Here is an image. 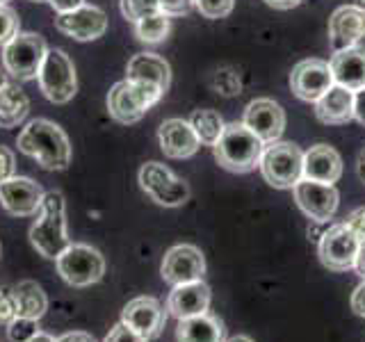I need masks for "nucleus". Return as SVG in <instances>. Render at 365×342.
<instances>
[{"label": "nucleus", "mask_w": 365, "mask_h": 342, "mask_svg": "<svg viewBox=\"0 0 365 342\" xmlns=\"http://www.w3.org/2000/svg\"><path fill=\"white\" fill-rule=\"evenodd\" d=\"M16 146L21 153L37 160L48 171H62L71 165V142L57 123L48 119H32L21 130Z\"/></svg>", "instance_id": "1"}, {"label": "nucleus", "mask_w": 365, "mask_h": 342, "mask_svg": "<svg viewBox=\"0 0 365 342\" xmlns=\"http://www.w3.org/2000/svg\"><path fill=\"white\" fill-rule=\"evenodd\" d=\"M37 219L30 226V244L43 258L57 260V256L71 244L66 233V201L64 194L51 190L43 194L41 208L34 214Z\"/></svg>", "instance_id": "2"}, {"label": "nucleus", "mask_w": 365, "mask_h": 342, "mask_svg": "<svg viewBox=\"0 0 365 342\" xmlns=\"http://www.w3.org/2000/svg\"><path fill=\"white\" fill-rule=\"evenodd\" d=\"M262 151H265V144L242 121L226 123L220 140L212 146L217 165L233 174H247V171L256 169L260 165Z\"/></svg>", "instance_id": "3"}, {"label": "nucleus", "mask_w": 365, "mask_h": 342, "mask_svg": "<svg viewBox=\"0 0 365 342\" xmlns=\"http://www.w3.org/2000/svg\"><path fill=\"white\" fill-rule=\"evenodd\" d=\"M258 167L272 187L292 190L304 178V151L292 142L265 144Z\"/></svg>", "instance_id": "4"}, {"label": "nucleus", "mask_w": 365, "mask_h": 342, "mask_svg": "<svg viewBox=\"0 0 365 342\" xmlns=\"http://www.w3.org/2000/svg\"><path fill=\"white\" fill-rule=\"evenodd\" d=\"M48 46L39 32H16L5 46H3V66L5 71L14 78L26 83L39 76V68Z\"/></svg>", "instance_id": "5"}, {"label": "nucleus", "mask_w": 365, "mask_h": 342, "mask_svg": "<svg viewBox=\"0 0 365 342\" xmlns=\"http://www.w3.org/2000/svg\"><path fill=\"white\" fill-rule=\"evenodd\" d=\"M165 94L155 87H148L135 80H121L108 94V112L114 121L123 125L137 123Z\"/></svg>", "instance_id": "6"}, {"label": "nucleus", "mask_w": 365, "mask_h": 342, "mask_svg": "<svg viewBox=\"0 0 365 342\" xmlns=\"http://www.w3.org/2000/svg\"><path fill=\"white\" fill-rule=\"evenodd\" d=\"M57 274L73 288H89L106 274V258L91 244L71 242L55 260Z\"/></svg>", "instance_id": "7"}, {"label": "nucleus", "mask_w": 365, "mask_h": 342, "mask_svg": "<svg viewBox=\"0 0 365 342\" xmlns=\"http://www.w3.org/2000/svg\"><path fill=\"white\" fill-rule=\"evenodd\" d=\"M37 83L41 94L55 105H64V103L71 100L78 91V76L71 57L62 48H48L41 62Z\"/></svg>", "instance_id": "8"}, {"label": "nucleus", "mask_w": 365, "mask_h": 342, "mask_svg": "<svg viewBox=\"0 0 365 342\" xmlns=\"http://www.w3.org/2000/svg\"><path fill=\"white\" fill-rule=\"evenodd\" d=\"M140 187L151 197L158 205L165 208H178L190 199V185L182 178H178L169 167L160 162H146L140 167Z\"/></svg>", "instance_id": "9"}, {"label": "nucleus", "mask_w": 365, "mask_h": 342, "mask_svg": "<svg viewBox=\"0 0 365 342\" xmlns=\"http://www.w3.org/2000/svg\"><path fill=\"white\" fill-rule=\"evenodd\" d=\"M361 239L351 233V228L342 222L329 226L317 242V254L322 265L331 271H347L354 269V262L359 256Z\"/></svg>", "instance_id": "10"}, {"label": "nucleus", "mask_w": 365, "mask_h": 342, "mask_svg": "<svg viewBox=\"0 0 365 342\" xmlns=\"http://www.w3.org/2000/svg\"><path fill=\"white\" fill-rule=\"evenodd\" d=\"M294 201L302 208V212L317 224H324L329 219H334V214L338 210L340 194L334 185L329 182H319L311 178H302L292 187Z\"/></svg>", "instance_id": "11"}, {"label": "nucleus", "mask_w": 365, "mask_h": 342, "mask_svg": "<svg viewBox=\"0 0 365 342\" xmlns=\"http://www.w3.org/2000/svg\"><path fill=\"white\" fill-rule=\"evenodd\" d=\"M203 274H205V258L201 254V249H197L194 244L171 247L163 258V265H160V276L171 288L180 283L201 281Z\"/></svg>", "instance_id": "12"}, {"label": "nucleus", "mask_w": 365, "mask_h": 342, "mask_svg": "<svg viewBox=\"0 0 365 342\" xmlns=\"http://www.w3.org/2000/svg\"><path fill=\"white\" fill-rule=\"evenodd\" d=\"M43 190L28 176H11L0 182V205L11 217H34L41 208Z\"/></svg>", "instance_id": "13"}, {"label": "nucleus", "mask_w": 365, "mask_h": 342, "mask_svg": "<svg viewBox=\"0 0 365 342\" xmlns=\"http://www.w3.org/2000/svg\"><path fill=\"white\" fill-rule=\"evenodd\" d=\"M336 85L331 66L324 60H302L290 73V89L297 98L315 103Z\"/></svg>", "instance_id": "14"}, {"label": "nucleus", "mask_w": 365, "mask_h": 342, "mask_svg": "<svg viewBox=\"0 0 365 342\" xmlns=\"http://www.w3.org/2000/svg\"><path fill=\"white\" fill-rule=\"evenodd\" d=\"M55 28L76 41H94L108 30V14L96 5H83L73 11L57 14Z\"/></svg>", "instance_id": "15"}, {"label": "nucleus", "mask_w": 365, "mask_h": 342, "mask_svg": "<svg viewBox=\"0 0 365 342\" xmlns=\"http://www.w3.org/2000/svg\"><path fill=\"white\" fill-rule=\"evenodd\" d=\"M121 322L137 331L142 338L153 340L163 333L167 324V311L155 296H135L121 311Z\"/></svg>", "instance_id": "16"}, {"label": "nucleus", "mask_w": 365, "mask_h": 342, "mask_svg": "<svg viewBox=\"0 0 365 342\" xmlns=\"http://www.w3.org/2000/svg\"><path fill=\"white\" fill-rule=\"evenodd\" d=\"M242 123L260 137L262 144H272L279 142L285 130V112L277 100L256 98L247 105Z\"/></svg>", "instance_id": "17"}, {"label": "nucleus", "mask_w": 365, "mask_h": 342, "mask_svg": "<svg viewBox=\"0 0 365 342\" xmlns=\"http://www.w3.org/2000/svg\"><path fill=\"white\" fill-rule=\"evenodd\" d=\"M365 37V7L342 5L329 19V43L331 48L345 51L351 46H359Z\"/></svg>", "instance_id": "18"}, {"label": "nucleus", "mask_w": 365, "mask_h": 342, "mask_svg": "<svg viewBox=\"0 0 365 342\" xmlns=\"http://www.w3.org/2000/svg\"><path fill=\"white\" fill-rule=\"evenodd\" d=\"M158 142L163 153L171 160H185L199 151V137L185 119H167L158 128Z\"/></svg>", "instance_id": "19"}, {"label": "nucleus", "mask_w": 365, "mask_h": 342, "mask_svg": "<svg viewBox=\"0 0 365 342\" xmlns=\"http://www.w3.org/2000/svg\"><path fill=\"white\" fill-rule=\"evenodd\" d=\"M210 296H212L210 288L203 283V279L201 281H192V283H180V285H174L171 292H169L167 311L176 319H185V317L208 313Z\"/></svg>", "instance_id": "20"}, {"label": "nucleus", "mask_w": 365, "mask_h": 342, "mask_svg": "<svg viewBox=\"0 0 365 342\" xmlns=\"http://www.w3.org/2000/svg\"><path fill=\"white\" fill-rule=\"evenodd\" d=\"M125 78L148 87H155L165 94L171 85V66L165 57H160L155 53H137L128 60Z\"/></svg>", "instance_id": "21"}, {"label": "nucleus", "mask_w": 365, "mask_h": 342, "mask_svg": "<svg viewBox=\"0 0 365 342\" xmlns=\"http://www.w3.org/2000/svg\"><path fill=\"white\" fill-rule=\"evenodd\" d=\"M331 73H334L336 85H342L351 91L365 87V48L363 46H351L345 51H336L331 57Z\"/></svg>", "instance_id": "22"}, {"label": "nucleus", "mask_w": 365, "mask_h": 342, "mask_svg": "<svg viewBox=\"0 0 365 342\" xmlns=\"http://www.w3.org/2000/svg\"><path fill=\"white\" fill-rule=\"evenodd\" d=\"M342 176V157L334 146L315 144L304 153V178L334 185Z\"/></svg>", "instance_id": "23"}, {"label": "nucleus", "mask_w": 365, "mask_h": 342, "mask_svg": "<svg viewBox=\"0 0 365 342\" xmlns=\"http://www.w3.org/2000/svg\"><path fill=\"white\" fill-rule=\"evenodd\" d=\"M315 117L327 125H342L354 119V91L334 85L322 98L315 100Z\"/></svg>", "instance_id": "24"}, {"label": "nucleus", "mask_w": 365, "mask_h": 342, "mask_svg": "<svg viewBox=\"0 0 365 342\" xmlns=\"http://www.w3.org/2000/svg\"><path fill=\"white\" fill-rule=\"evenodd\" d=\"M176 338L178 342H224V324L210 313L185 317L178 319Z\"/></svg>", "instance_id": "25"}, {"label": "nucleus", "mask_w": 365, "mask_h": 342, "mask_svg": "<svg viewBox=\"0 0 365 342\" xmlns=\"http://www.w3.org/2000/svg\"><path fill=\"white\" fill-rule=\"evenodd\" d=\"M30 114V98L19 85L7 83L0 89V128H16Z\"/></svg>", "instance_id": "26"}, {"label": "nucleus", "mask_w": 365, "mask_h": 342, "mask_svg": "<svg viewBox=\"0 0 365 342\" xmlns=\"http://www.w3.org/2000/svg\"><path fill=\"white\" fill-rule=\"evenodd\" d=\"M16 304H19V315L21 317H32L41 319L48 311V296H46L43 288L37 281H21L14 285Z\"/></svg>", "instance_id": "27"}, {"label": "nucleus", "mask_w": 365, "mask_h": 342, "mask_svg": "<svg viewBox=\"0 0 365 342\" xmlns=\"http://www.w3.org/2000/svg\"><path fill=\"white\" fill-rule=\"evenodd\" d=\"M190 123L194 133H197L199 142L205 146H215V142L220 140V135L226 125L224 119L220 117V112H215V110H194Z\"/></svg>", "instance_id": "28"}, {"label": "nucleus", "mask_w": 365, "mask_h": 342, "mask_svg": "<svg viewBox=\"0 0 365 342\" xmlns=\"http://www.w3.org/2000/svg\"><path fill=\"white\" fill-rule=\"evenodd\" d=\"M169 30H171L169 16L163 14V11H158V14H151V16H146V19L135 23L137 39L144 41V43H160V41H165Z\"/></svg>", "instance_id": "29"}, {"label": "nucleus", "mask_w": 365, "mask_h": 342, "mask_svg": "<svg viewBox=\"0 0 365 342\" xmlns=\"http://www.w3.org/2000/svg\"><path fill=\"white\" fill-rule=\"evenodd\" d=\"M121 5V14L125 21L137 23L151 14H158L160 7H158V0H119Z\"/></svg>", "instance_id": "30"}, {"label": "nucleus", "mask_w": 365, "mask_h": 342, "mask_svg": "<svg viewBox=\"0 0 365 342\" xmlns=\"http://www.w3.org/2000/svg\"><path fill=\"white\" fill-rule=\"evenodd\" d=\"M39 319L32 317H16L7 324V338L9 342H28L39 333Z\"/></svg>", "instance_id": "31"}, {"label": "nucleus", "mask_w": 365, "mask_h": 342, "mask_svg": "<svg viewBox=\"0 0 365 342\" xmlns=\"http://www.w3.org/2000/svg\"><path fill=\"white\" fill-rule=\"evenodd\" d=\"M212 87L224 96H235V94H240V89H242V85H240V76L233 71V68H220V71L212 76Z\"/></svg>", "instance_id": "32"}, {"label": "nucleus", "mask_w": 365, "mask_h": 342, "mask_svg": "<svg viewBox=\"0 0 365 342\" xmlns=\"http://www.w3.org/2000/svg\"><path fill=\"white\" fill-rule=\"evenodd\" d=\"M19 317V304H16V294H14V285H3L0 288V324H9L11 319Z\"/></svg>", "instance_id": "33"}, {"label": "nucleus", "mask_w": 365, "mask_h": 342, "mask_svg": "<svg viewBox=\"0 0 365 342\" xmlns=\"http://www.w3.org/2000/svg\"><path fill=\"white\" fill-rule=\"evenodd\" d=\"M205 19H226L233 11V0H194Z\"/></svg>", "instance_id": "34"}, {"label": "nucleus", "mask_w": 365, "mask_h": 342, "mask_svg": "<svg viewBox=\"0 0 365 342\" xmlns=\"http://www.w3.org/2000/svg\"><path fill=\"white\" fill-rule=\"evenodd\" d=\"M19 32V16L9 5H0V48Z\"/></svg>", "instance_id": "35"}, {"label": "nucleus", "mask_w": 365, "mask_h": 342, "mask_svg": "<svg viewBox=\"0 0 365 342\" xmlns=\"http://www.w3.org/2000/svg\"><path fill=\"white\" fill-rule=\"evenodd\" d=\"M158 7L167 16H187L197 3L194 0H158Z\"/></svg>", "instance_id": "36"}, {"label": "nucleus", "mask_w": 365, "mask_h": 342, "mask_svg": "<svg viewBox=\"0 0 365 342\" xmlns=\"http://www.w3.org/2000/svg\"><path fill=\"white\" fill-rule=\"evenodd\" d=\"M103 342H148L146 338H142L137 331H133L130 326H125L123 322H119L117 326H114L110 333L106 336V340Z\"/></svg>", "instance_id": "37"}, {"label": "nucleus", "mask_w": 365, "mask_h": 342, "mask_svg": "<svg viewBox=\"0 0 365 342\" xmlns=\"http://www.w3.org/2000/svg\"><path fill=\"white\" fill-rule=\"evenodd\" d=\"M16 176V157H14V151L7 146L0 144V182Z\"/></svg>", "instance_id": "38"}, {"label": "nucleus", "mask_w": 365, "mask_h": 342, "mask_svg": "<svg viewBox=\"0 0 365 342\" xmlns=\"http://www.w3.org/2000/svg\"><path fill=\"white\" fill-rule=\"evenodd\" d=\"M345 224L351 228V233L356 235L361 242H365V205H361V208L351 210L349 217L345 219Z\"/></svg>", "instance_id": "39"}, {"label": "nucleus", "mask_w": 365, "mask_h": 342, "mask_svg": "<svg viewBox=\"0 0 365 342\" xmlns=\"http://www.w3.org/2000/svg\"><path fill=\"white\" fill-rule=\"evenodd\" d=\"M351 311L356 313L359 317H365V279L351 294Z\"/></svg>", "instance_id": "40"}, {"label": "nucleus", "mask_w": 365, "mask_h": 342, "mask_svg": "<svg viewBox=\"0 0 365 342\" xmlns=\"http://www.w3.org/2000/svg\"><path fill=\"white\" fill-rule=\"evenodd\" d=\"M354 119L365 125V87L354 91Z\"/></svg>", "instance_id": "41"}, {"label": "nucleus", "mask_w": 365, "mask_h": 342, "mask_svg": "<svg viewBox=\"0 0 365 342\" xmlns=\"http://www.w3.org/2000/svg\"><path fill=\"white\" fill-rule=\"evenodd\" d=\"M48 3L57 14H64V11H73L78 7H83L85 0H48Z\"/></svg>", "instance_id": "42"}, {"label": "nucleus", "mask_w": 365, "mask_h": 342, "mask_svg": "<svg viewBox=\"0 0 365 342\" xmlns=\"http://www.w3.org/2000/svg\"><path fill=\"white\" fill-rule=\"evenodd\" d=\"M60 342H96V338L91 333H85V331H68V333L57 338Z\"/></svg>", "instance_id": "43"}, {"label": "nucleus", "mask_w": 365, "mask_h": 342, "mask_svg": "<svg viewBox=\"0 0 365 342\" xmlns=\"http://www.w3.org/2000/svg\"><path fill=\"white\" fill-rule=\"evenodd\" d=\"M354 269L359 271L361 279H365V242H361L359 247V256H356V262H354Z\"/></svg>", "instance_id": "44"}, {"label": "nucleus", "mask_w": 365, "mask_h": 342, "mask_svg": "<svg viewBox=\"0 0 365 342\" xmlns=\"http://www.w3.org/2000/svg\"><path fill=\"white\" fill-rule=\"evenodd\" d=\"M265 3L274 9H292L302 3V0H265Z\"/></svg>", "instance_id": "45"}, {"label": "nucleus", "mask_w": 365, "mask_h": 342, "mask_svg": "<svg viewBox=\"0 0 365 342\" xmlns=\"http://www.w3.org/2000/svg\"><path fill=\"white\" fill-rule=\"evenodd\" d=\"M356 171H359V178L365 182V148L361 151V155H359V162H356Z\"/></svg>", "instance_id": "46"}, {"label": "nucleus", "mask_w": 365, "mask_h": 342, "mask_svg": "<svg viewBox=\"0 0 365 342\" xmlns=\"http://www.w3.org/2000/svg\"><path fill=\"white\" fill-rule=\"evenodd\" d=\"M28 342H60V340L53 338V336H48V333H43V331H39V333L34 336L32 340H28Z\"/></svg>", "instance_id": "47"}, {"label": "nucleus", "mask_w": 365, "mask_h": 342, "mask_svg": "<svg viewBox=\"0 0 365 342\" xmlns=\"http://www.w3.org/2000/svg\"><path fill=\"white\" fill-rule=\"evenodd\" d=\"M226 342H254L249 336H233V338H228Z\"/></svg>", "instance_id": "48"}, {"label": "nucleus", "mask_w": 365, "mask_h": 342, "mask_svg": "<svg viewBox=\"0 0 365 342\" xmlns=\"http://www.w3.org/2000/svg\"><path fill=\"white\" fill-rule=\"evenodd\" d=\"M7 83H9V80H7V71H0V89H3Z\"/></svg>", "instance_id": "49"}, {"label": "nucleus", "mask_w": 365, "mask_h": 342, "mask_svg": "<svg viewBox=\"0 0 365 342\" xmlns=\"http://www.w3.org/2000/svg\"><path fill=\"white\" fill-rule=\"evenodd\" d=\"M30 3H48V0H30Z\"/></svg>", "instance_id": "50"}, {"label": "nucleus", "mask_w": 365, "mask_h": 342, "mask_svg": "<svg viewBox=\"0 0 365 342\" xmlns=\"http://www.w3.org/2000/svg\"><path fill=\"white\" fill-rule=\"evenodd\" d=\"M356 3H359V7H365V0H356Z\"/></svg>", "instance_id": "51"}, {"label": "nucleus", "mask_w": 365, "mask_h": 342, "mask_svg": "<svg viewBox=\"0 0 365 342\" xmlns=\"http://www.w3.org/2000/svg\"><path fill=\"white\" fill-rule=\"evenodd\" d=\"M0 5H7V0H0Z\"/></svg>", "instance_id": "52"}, {"label": "nucleus", "mask_w": 365, "mask_h": 342, "mask_svg": "<svg viewBox=\"0 0 365 342\" xmlns=\"http://www.w3.org/2000/svg\"><path fill=\"white\" fill-rule=\"evenodd\" d=\"M0 254H3V247H0Z\"/></svg>", "instance_id": "53"}]
</instances>
